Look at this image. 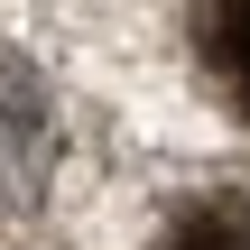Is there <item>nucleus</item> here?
Returning a JSON list of instances; mask_svg holds the SVG:
<instances>
[{"label": "nucleus", "instance_id": "f257e3e1", "mask_svg": "<svg viewBox=\"0 0 250 250\" xmlns=\"http://www.w3.org/2000/svg\"><path fill=\"white\" fill-rule=\"evenodd\" d=\"M195 56H204V83L250 121V0H204L195 9Z\"/></svg>", "mask_w": 250, "mask_h": 250}, {"label": "nucleus", "instance_id": "f03ea898", "mask_svg": "<svg viewBox=\"0 0 250 250\" xmlns=\"http://www.w3.org/2000/svg\"><path fill=\"white\" fill-rule=\"evenodd\" d=\"M158 250H250V204H195Z\"/></svg>", "mask_w": 250, "mask_h": 250}]
</instances>
